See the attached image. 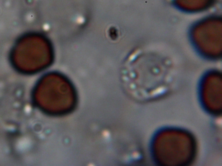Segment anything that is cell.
Segmentation results:
<instances>
[{
    "instance_id": "1",
    "label": "cell",
    "mask_w": 222,
    "mask_h": 166,
    "mask_svg": "<svg viewBox=\"0 0 222 166\" xmlns=\"http://www.w3.org/2000/svg\"><path fill=\"white\" fill-rule=\"evenodd\" d=\"M54 85L42 93L44 108L54 115H62L72 110L76 101L75 93L72 87L65 82L56 83Z\"/></svg>"
},
{
    "instance_id": "2",
    "label": "cell",
    "mask_w": 222,
    "mask_h": 166,
    "mask_svg": "<svg viewBox=\"0 0 222 166\" xmlns=\"http://www.w3.org/2000/svg\"><path fill=\"white\" fill-rule=\"evenodd\" d=\"M177 4L187 8H197L209 5L212 0H175Z\"/></svg>"
}]
</instances>
